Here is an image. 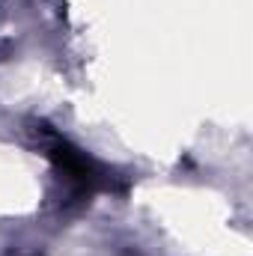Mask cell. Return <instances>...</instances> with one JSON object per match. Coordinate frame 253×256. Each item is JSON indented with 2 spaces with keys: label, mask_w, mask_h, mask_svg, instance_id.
<instances>
[{
  "label": "cell",
  "mask_w": 253,
  "mask_h": 256,
  "mask_svg": "<svg viewBox=\"0 0 253 256\" xmlns=\"http://www.w3.org/2000/svg\"><path fill=\"white\" fill-rule=\"evenodd\" d=\"M30 131H33V137L39 140L42 152L51 158V164H54L80 194H90V191H96V188H104V185H108V176L98 170V164H96L92 158H86V152H80L78 146H72L63 134H57L48 122H33Z\"/></svg>",
  "instance_id": "cell-1"
}]
</instances>
